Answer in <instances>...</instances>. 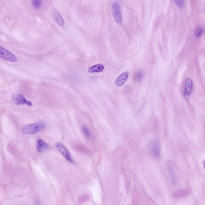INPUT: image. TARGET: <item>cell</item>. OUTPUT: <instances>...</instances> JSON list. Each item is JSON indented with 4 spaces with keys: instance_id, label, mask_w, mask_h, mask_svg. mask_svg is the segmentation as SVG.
<instances>
[{
    "instance_id": "1",
    "label": "cell",
    "mask_w": 205,
    "mask_h": 205,
    "mask_svg": "<svg viewBox=\"0 0 205 205\" xmlns=\"http://www.w3.org/2000/svg\"><path fill=\"white\" fill-rule=\"evenodd\" d=\"M149 151L151 157L155 159L159 158L161 152L160 141L156 138L153 139L147 144Z\"/></svg>"
},
{
    "instance_id": "2",
    "label": "cell",
    "mask_w": 205,
    "mask_h": 205,
    "mask_svg": "<svg viewBox=\"0 0 205 205\" xmlns=\"http://www.w3.org/2000/svg\"><path fill=\"white\" fill-rule=\"evenodd\" d=\"M45 126V124L42 122L28 125L23 129L22 132L25 135L35 134L42 130Z\"/></svg>"
},
{
    "instance_id": "3",
    "label": "cell",
    "mask_w": 205,
    "mask_h": 205,
    "mask_svg": "<svg viewBox=\"0 0 205 205\" xmlns=\"http://www.w3.org/2000/svg\"><path fill=\"white\" fill-rule=\"evenodd\" d=\"M113 15L117 23L121 25L123 23L122 17L121 14V6L117 1L114 2L112 6Z\"/></svg>"
},
{
    "instance_id": "4",
    "label": "cell",
    "mask_w": 205,
    "mask_h": 205,
    "mask_svg": "<svg viewBox=\"0 0 205 205\" xmlns=\"http://www.w3.org/2000/svg\"><path fill=\"white\" fill-rule=\"evenodd\" d=\"M0 57L10 62L16 63L17 58L15 54L0 46Z\"/></svg>"
},
{
    "instance_id": "5",
    "label": "cell",
    "mask_w": 205,
    "mask_h": 205,
    "mask_svg": "<svg viewBox=\"0 0 205 205\" xmlns=\"http://www.w3.org/2000/svg\"><path fill=\"white\" fill-rule=\"evenodd\" d=\"M54 147L67 161L71 163H74V161L71 158V154L63 144L60 142H57L54 145Z\"/></svg>"
},
{
    "instance_id": "6",
    "label": "cell",
    "mask_w": 205,
    "mask_h": 205,
    "mask_svg": "<svg viewBox=\"0 0 205 205\" xmlns=\"http://www.w3.org/2000/svg\"><path fill=\"white\" fill-rule=\"evenodd\" d=\"M13 101L15 103L16 105L27 104L29 106H31L33 105V103L31 102L27 101L23 96L21 95H17L15 98H14Z\"/></svg>"
},
{
    "instance_id": "7",
    "label": "cell",
    "mask_w": 205,
    "mask_h": 205,
    "mask_svg": "<svg viewBox=\"0 0 205 205\" xmlns=\"http://www.w3.org/2000/svg\"><path fill=\"white\" fill-rule=\"evenodd\" d=\"M52 18L54 21L60 26L63 27L65 25V23L63 18L57 11H53L52 13Z\"/></svg>"
},
{
    "instance_id": "8",
    "label": "cell",
    "mask_w": 205,
    "mask_h": 205,
    "mask_svg": "<svg viewBox=\"0 0 205 205\" xmlns=\"http://www.w3.org/2000/svg\"><path fill=\"white\" fill-rule=\"evenodd\" d=\"M193 86V81L190 78H187L186 82H185V86H184V96H188L191 94Z\"/></svg>"
},
{
    "instance_id": "9",
    "label": "cell",
    "mask_w": 205,
    "mask_h": 205,
    "mask_svg": "<svg viewBox=\"0 0 205 205\" xmlns=\"http://www.w3.org/2000/svg\"><path fill=\"white\" fill-rule=\"evenodd\" d=\"M129 73L128 72H125L120 75L115 81V84L118 87L123 86L128 78Z\"/></svg>"
},
{
    "instance_id": "10",
    "label": "cell",
    "mask_w": 205,
    "mask_h": 205,
    "mask_svg": "<svg viewBox=\"0 0 205 205\" xmlns=\"http://www.w3.org/2000/svg\"><path fill=\"white\" fill-rule=\"evenodd\" d=\"M49 148V147L48 145L44 142V141L39 139L37 141L36 143V149L38 152L42 153L48 150Z\"/></svg>"
},
{
    "instance_id": "11",
    "label": "cell",
    "mask_w": 205,
    "mask_h": 205,
    "mask_svg": "<svg viewBox=\"0 0 205 205\" xmlns=\"http://www.w3.org/2000/svg\"><path fill=\"white\" fill-rule=\"evenodd\" d=\"M189 191L187 190H180L174 192L172 194V196L175 199H179L182 198L184 197L187 196L189 195Z\"/></svg>"
},
{
    "instance_id": "12",
    "label": "cell",
    "mask_w": 205,
    "mask_h": 205,
    "mask_svg": "<svg viewBox=\"0 0 205 205\" xmlns=\"http://www.w3.org/2000/svg\"><path fill=\"white\" fill-rule=\"evenodd\" d=\"M105 66L102 64H97L90 67L88 71L90 73H99L102 72Z\"/></svg>"
},
{
    "instance_id": "13",
    "label": "cell",
    "mask_w": 205,
    "mask_h": 205,
    "mask_svg": "<svg viewBox=\"0 0 205 205\" xmlns=\"http://www.w3.org/2000/svg\"><path fill=\"white\" fill-rule=\"evenodd\" d=\"M168 171H169V174L171 176V179L172 181V182L174 184H176V175H175V172H174V170L173 169V167L172 165L169 164L168 165Z\"/></svg>"
},
{
    "instance_id": "14",
    "label": "cell",
    "mask_w": 205,
    "mask_h": 205,
    "mask_svg": "<svg viewBox=\"0 0 205 205\" xmlns=\"http://www.w3.org/2000/svg\"><path fill=\"white\" fill-rule=\"evenodd\" d=\"M144 73L142 70L137 71L134 75V79L137 82H140L144 77Z\"/></svg>"
},
{
    "instance_id": "15",
    "label": "cell",
    "mask_w": 205,
    "mask_h": 205,
    "mask_svg": "<svg viewBox=\"0 0 205 205\" xmlns=\"http://www.w3.org/2000/svg\"><path fill=\"white\" fill-rule=\"evenodd\" d=\"M33 5L35 9L40 8L42 6V0H31Z\"/></svg>"
},
{
    "instance_id": "16",
    "label": "cell",
    "mask_w": 205,
    "mask_h": 205,
    "mask_svg": "<svg viewBox=\"0 0 205 205\" xmlns=\"http://www.w3.org/2000/svg\"><path fill=\"white\" fill-rule=\"evenodd\" d=\"M82 131L83 133L86 138L89 139L91 137V134H90V131L88 128L86 127V126H83L82 127Z\"/></svg>"
},
{
    "instance_id": "17",
    "label": "cell",
    "mask_w": 205,
    "mask_h": 205,
    "mask_svg": "<svg viewBox=\"0 0 205 205\" xmlns=\"http://www.w3.org/2000/svg\"><path fill=\"white\" fill-rule=\"evenodd\" d=\"M203 32H204V30L202 28L198 27L196 30V31H195L194 34L195 36L197 37V38H199V37H200L202 35Z\"/></svg>"
},
{
    "instance_id": "18",
    "label": "cell",
    "mask_w": 205,
    "mask_h": 205,
    "mask_svg": "<svg viewBox=\"0 0 205 205\" xmlns=\"http://www.w3.org/2000/svg\"><path fill=\"white\" fill-rule=\"evenodd\" d=\"M173 1L177 5V6L180 8H182L184 7V0H173Z\"/></svg>"
}]
</instances>
